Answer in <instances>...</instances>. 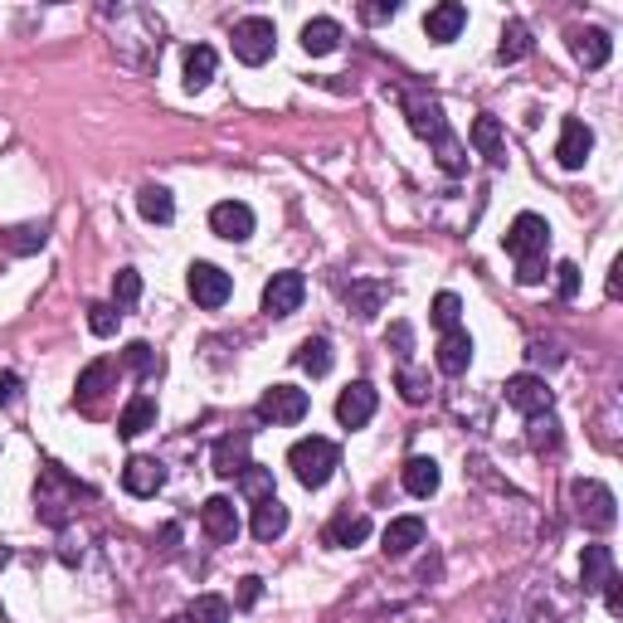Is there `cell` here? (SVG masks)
Listing matches in <instances>:
<instances>
[{
    "instance_id": "1",
    "label": "cell",
    "mask_w": 623,
    "mask_h": 623,
    "mask_svg": "<svg viewBox=\"0 0 623 623\" xmlns=\"http://www.w3.org/2000/svg\"><path fill=\"white\" fill-rule=\"evenodd\" d=\"M336 463H341V448L331 439H322V434H312V439H297L293 448H288V468H293V477L302 482V487H327L331 473H336Z\"/></svg>"
},
{
    "instance_id": "2",
    "label": "cell",
    "mask_w": 623,
    "mask_h": 623,
    "mask_svg": "<svg viewBox=\"0 0 623 623\" xmlns=\"http://www.w3.org/2000/svg\"><path fill=\"white\" fill-rule=\"evenodd\" d=\"M570 502H575V512H580V521H585L589 531H614L619 502H614V492L599 477H575L570 482Z\"/></svg>"
},
{
    "instance_id": "3",
    "label": "cell",
    "mask_w": 623,
    "mask_h": 623,
    "mask_svg": "<svg viewBox=\"0 0 623 623\" xmlns=\"http://www.w3.org/2000/svg\"><path fill=\"white\" fill-rule=\"evenodd\" d=\"M234 59L239 64H249V69H258V64H268L273 59V44H278V30H273V20H263V15H249V20H239L234 25Z\"/></svg>"
},
{
    "instance_id": "4",
    "label": "cell",
    "mask_w": 623,
    "mask_h": 623,
    "mask_svg": "<svg viewBox=\"0 0 623 623\" xmlns=\"http://www.w3.org/2000/svg\"><path fill=\"white\" fill-rule=\"evenodd\" d=\"M502 249L521 263V258H546L550 254V224L541 215H516L512 229H507V239H502Z\"/></svg>"
},
{
    "instance_id": "5",
    "label": "cell",
    "mask_w": 623,
    "mask_h": 623,
    "mask_svg": "<svg viewBox=\"0 0 623 623\" xmlns=\"http://www.w3.org/2000/svg\"><path fill=\"white\" fill-rule=\"evenodd\" d=\"M185 288L195 297V307H205V312H215L229 302L234 293V278L224 273L220 263H190V278H185Z\"/></svg>"
},
{
    "instance_id": "6",
    "label": "cell",
    "mask_w": 623,
    "mask_h": 623,
    "mask_svg": "<svg viewBox=\"0 0 623 623\" xmlns=\"http://www.w3.org/2000/svg\"><path fill=\"white\" fill-rule=\"evenodd\" d=\"M302 414H307V390H297V385H268L258 395V419L263 424H297Z\"/></svg>"
},
{
    "instance_id": "7",
    "label": "cell",
    "mask_w": 623,
    "mask_h": 623,
    "mask_svg": "<svg viewBox=\"0 0 623 623\" xmlns=\"http://www.w3.org/2000/svg\"><path fill=\"white\" fill-rule=\"evenodd\" d=\"M307 297V278L302 273H273L268 288H263V312L268 317H293Z\"/></svg>"
},
{
    "instance_id": "8",
    "label": "cell",
    "mask_w": 623,
    "mask_h": 623,
    "mask_svg": "<svg viewBox=\"0 0 623 623\" xmlns=\"http://www.w3.org/2000/svg\"><path fill=\"white\" fill-rule=\"evenodd\" d=\"M375 404H380V395H375L370 380L346 385V390L336 395V419H341V429H361V424H370V419H375Z\"/></svg>"
},
{
    "instance_id": "9",
    "label": "cell",
    "mask_w": 623,
    "mask_h": 623,
    "mask_svg": "<svg viewBox=\"0 0 623 623\" xmlns=\"http://www.w3.org/2000/svg\"><path fill=\"white\" fill-rule=\"evenodd\" d=\"M589 151H594V132H589L580 117H565V122H560V142H555V161H560L565 171H580L589 161Z\"/></svg>"
},
{
    "instance_id": "10",
    "label": "cell",
    "mask_w": 623,
    "mask_h": 623,
    "mask_svg": "<svg viewBox=\"0 0 623 623\" xmlns=\"http://www.w3.org/2000/svg\"><path fill=\"white\" fill-rule=\"evenodd\" d=\"M507 404L531 419V414H546L550 404H555V390H550L541 375H512L507 380Z\"/></svg>"
},
{
    "instance_id": "11",
    "label": "cell",
    "mask_w": 623,
    "mask_h": 623,
    "mask_svg": "<svg viewBox=\"0 0 623 623\" xmlns=\"http://www.w3.org/2000/svg\"><path fill=\"white\" fill-rule=\"evenodd\" d=\"M210 229L229 239V244H244L249 234H254V210L244 205V200H220L215 210H210Z\"/></svg>"
},
{
    "instance_id": "12",
    "label": "cell",
    "mask_w": 623,
    "mask_h": 623,
    "mask_svg": "<svg viewBox=\"0 0 623 623\" xmlns=\"http://www.w3.org/2000/svg\"><path fill=\"white\" fill-rule=\"evenodd\" d=\"M463 25H468V10L458 0H443V5H434L424 15V35L434 39V44H453V39L463 35Z\"/></svg>"
},
{
    "instance_id": "13",
    "label": "cell",
    "mask_w": 623,
    "mask_h": 623,
    "mask_svg": "<svg viewBox=\"0 0 623 623\" xmlns=\"http://www.w3.org/2000/svg\"><path fill=\"white\" fill-rule=\"evenodd\" d=\"M122 487H127L132 497H156V492L166 487V468H161L156 458H127V468H122Z\"/></svg>"
},
{
    "instance_id": "14",
    "label": "cell",
    "mask_w": 623,
    "mask_h": 623,
    "mask_svg": "<svg viewBox=\"0 0 623 623\" xmlns=\"http://www.w3.org/2000/svg\"><path fill=\"white\" fill-rule=\"evenodd\" d=\"M200 526H205V536L210 541H234L239 536V512H234V502L229 497H210L205 507H200Z\"/></svg>"
},
{
    "instance_id": "15",
    "label": "cell",
    "mask_w": 623,
    "mask_h": 623,
    "mask_svg": "<svg viewBox=\"0 0 623 623\" xmlns=\"http://www.w3.org/2000/svg\"><path fill=\"white\" fill-rule=\"evenodd\" d=\"M409 127L424 137V142H448L453 132H448V122H443V108L434 103V98H409Z\"/></svg>"
},
{
    "instance_id": "16",
    "label": "cell",
    "mask_w": 623,
    "mask_h": 623,
    "mask_svg": "<svg viewBox=\"0 0 623 623\" xmlns=\"http://www.w3.org/2000/svg\"><path fill=\"white\" fill-rule=\"evenodd\" d=\"M468 366H473V336L463 327L443 331L439 336V370L443 375H463Z\"/></svg>"
},
{
    "instance_id": "17",
    "label": "cell",
    "mask_w": 623,
    "mask_h": 623,
    "mask_svg": "<svg viewBox=\"0 0 623 623\" xmlns=\"http://www.w3.org/2000/svg\"><path fill=\"white\" fill-rule=\"evenodd\" d=\"M112 375H117V370H112V361H93V366L78 375V395H74V400H78V409H83V414H93V409H98V400L108 395Z\"/></svg>"
},
{
    "instance_id": "18",
    "label": "cell",
    "mask_w": 623,
    "mask_h": 623,
    "mask_svg": "<svg viewBox=\"0 0 623 623\" xmlns=\"http://www.w3.org/2000/svg\"><path fill=\"white\" fill-rule=\"evenodd\" d=\"M468 137H473V147L482 151L492 166H507V132H502V122H497V117H487V112H482Z\"/></svg>"
},
{
    "instance_id": "19",
    "label": "cell",
    "mask_w": 623,
    "mask_h": 623,
    "mask_svg": "<svg viewBox=\"0 0 623 623\" xmlns=\"http://www.w3.org/2000/svg\"><path fill=\"white\" fill-rule=\"evenodd\" d=\"M404 492L409 497H434L439 492V482H443V473H439V463L434 458H424V453H414L409 463H404Z\"/></svg>"
},
{
    "instance_id": "20",
    "label": "cell",
    "mask_w": 623,
    "mask_h": 623,
    "mask_svg": "<svg viewBox=\"0 0 623 623\" xmlns=\"http://www.w3.org/2000/svg\"><path fill=\"white\" fill-rule=\"evenodd\" d=\"M570 49H575V59H580L585 69H604L609 54H614V39L604 35V30H575V35H570Z\"/></svg>"
},
{
    "instance_id": "21",
    "label": "cell",
    "mask_w": 623,
    "mask_h": 623,
    "mask_svg": "<svg viewBox=\"0 0 623 623\" xmlns=\"http://www.w3.org/2000/svg\"><path fill=\"white\" fill-rule=\"evenodd\" d=\"M609 575H614V550L585 546V555H580V585H585V594H599Z\"/></svg>"
},
{
    "instance_id": "22",
    "label": "cell",
    "mask_w": 623,
    "mask_h": 623,
    "mask_svg": "<svg viewBox=\"0 0 623 623\" xmlns=\"http://www.w3.org/2000/svg\"><path fill=\"white\" fill-rule=\"evenodd\" d=\"M249 531H254L258 541H278V536L288 531V507H283L278 497L254 502V521H249Z\"/></svg>"
},
{
    "instance_id": "23",
    "label": "cell",
    "mask_w": 623,
    "mask_h": 623,
    "mask_svg": "<svg viewBox=\"0 0 623 623\" xmlns=\"http://www.w3.org/2000/svg\"><path fill=\"white\" fill-rule=\"evenodd\" d=\"M151 424H156V400H151V395H137V400H127V409L117 414V439H137V434H147Z\"/></svg>"
},
{
    "instance_id": "24",
    "label": "cell",
    "mask_w": 623,
    "mask_h": 623,
    "mask_svg": "<svg viewBox=\"0 0 623 623\" xmlns=\"http://www.w3.org/2000/svg\"><path fill=\"white\" fill-rule=\"evenodd\" d=\"M380 541H385V555H409V550L424 541V521L419 516H395Z\"/></svg>"
},
{
    "instance_id": "25",
    "label": "cell",
    "mask_w": 623,
    "mask_h": 623,
    "mask_svg": "<svg viewBox=\"0 0 623 623\" xmlns=\"http://www.w3.org/2000/svg\"><path fill=\"white\" fill-rule=\"evenodd\" d=\"M249 468V434H229L215 443V473L220 477H239Z\"/></svg>"
},
{
    "instance_id": "26",
    "label": "cell",
    "mask_w": 623,
    "mask_h": 623,
    "mask_svg": "<svg viewBox=\"0 0 623 623\" xmlns=\"http://www.w3.org/2000/svg\"><path fill=\"white\" fill-rule=\"evenodd\" d=\"M215 49L210 44H195V49H185V88L190 93H200V88H210V78H215Z\"/></svg>"
},
{
    "instance_id": "27",
    "label": "cell",
    "mask_w": 623,
    "mask_h": 623,
    "mask_svg": "<svg viewBox=\"0 0 623 623\" xmlns=\"http://www.w3.org/2000/svg\"><path fill=\"white\" fill-rule=\"evenodd\" d=\"M137 210H142L151 224H171V220H176V200H171V190H166V185H142V190H137Z\"/></svg>"
},
{
    "instance_id": "28",
    "label": "cell",
    "mask_w": 623,
    "mask_h": 623,
    "mask_svg": "<svg viewBox=\"0 0 623 623\" xmlns=\"http://www.w3.org/2000/svg\"><path fill=\"white\" fill-rule=\"evenodd\" d=\"M366 536H370V516L366 512H356V516L341 512L327 526V546H361Z\"/></svg>"
},
{
    "instance_id": "29",
    "label": "cell",
    "mask_w": 623,
    "mask_h": 623,
    "mask_svg": "<svg viewBox=\"0 0 623 623\" xmlns=\"http://www.w3.org/2000/svg\"><path fill=\"white\" fill-rule=\"evenodd\" d=\"M293 361H297L302 370H307L312 380H322V375L331 370V361H336V356H331V341H327V336H307V341L297 346Z\"/></svg>"
},
{
    "instance_id": "30",
    "label": "cell",
    "mask_w": 623,
    "mask_h": 623,
    "mask_svg": "<svg viewBox=\"0 0 623 623\" xmlns=\"http://www.w3.org/2000/svg\"><path fill=\"white\" fill-rule=\"evenodd\" d=\"M336 44H341V25H336V20L317 15V20L302 25V49H307V54H331Z\"/></svg>"
},
{
    "instance_id": "31",
    "label": "cell",
    "mask_w": 623,
    "mask_h": 623,
    "mask_svg": "<svg viewBox=\"0 0 623 623\" xmlns=\"http://www.w3.org/2000/svg\"><path fill=\"white\" fill-rule=\"evenodd\" d=\"M44 239H49V229H44V224H10V229H5V234H0V244H5V249H10V254H39V249H44Z\"/></svg>"
},
{
    "instance_id": "32",
    "label": "cell",
    "mask_w": 623,
    "mask_h": 623,
    "mask_svg": "<svg viewBox=\"0 0 623 623\" xmlns=\"http://www.w3.org/2000/svg\"><path fill=\"white\" fill-rule=\"evenodd\" d=\"M385 297H390V288H385V283H351V288H346V302H351V312H356V317H375V312H380V307H385Z\"/></svg>"
},
{
    "instance_id": "33",
    "label": "cell",
    "mask_w": 623,
    "mask_h": 623,
    "mask_svg": "<svg viewBox=\"0 0 623 623\" xmlns=\"http://www.w3.org/2000/svg\"><path fill=\"white\" fill-rule=\"evenodd\" d=\"M531 54V30L521 25V20H507L502 25V44H497V59L502 64H516V59H526Z\"/></svg>"
},
{
    "instance_id": "34",
    "label": "cell",
    "mask_w": 623,
    "mask_h": 623,
    "mask_svg": "<svg viewBox=\"0 0 623 623\" xmlns=\"http://www.w3.org/2000/svg\"><path fill=\"white\" fill-rule=\"evenodd\" d=\"M526 439H531V448H536V453H555V448H560V424H555V414H531V419H526Z\"/></svg>"
},
{
    "instance_id": "35",
    "label": "cell",
    "mask_w": 623,
    "mask_h": 623,
    "mask_svg": "<svg viewBox=\"0 0 623 623\" xmlns=\"http://www.w3.org/2000/svg\"><path fill=\"white\" fill-rule=\"evenodd\" d=\"M137 297H142V273L137 268H117V278H112V307L127 312Z\"/></svg>"
},
{
    "instance_id": "36",
    "label": "cell",
    "mask_w": 623,
    "mask_h": 623,
    "mask_svg": "<svg viewBox=\"0 0 623 623\" xmlns=\"http://www.w3.org/2000/svg\"><path fill=\"white\" fill-rule=\"evenodd\" d=\"M239 492H244L249 502H263V497H273V473H268V468H258V463H249V468L239 473Z\"/></svg>"
},
{
    "instance_id": "37",
    "label": "cell",
    "mask_w": 623,
    "mask_h": 623,
    "mask_svg": "<svg viewBox=\"0 0 623 623\" xmlns=\"http://www.w3.org/2000/svg\"><path fill=\"white\" fill-rule=\"evenodd\" d=\"M122 366L132 370V375H142V380H151V375H156V366H161V361H156V351H151L147 341H132V346L122 351Z\"/></svg>"
},
{
    "instance_id": "38",
    "label": "cell",
    "mask_w": 623,
    "mask_h": 623,
    "mask_svg": "<svg viewBox=\"0 0 623 623\" xmlns=\"http://www.w3.org/2000/svg\"><path fill=\"white\" fill-rule=\"evenodd\" d=\"M190 623H229V599L220 594H200L190 604Z\"/></svg>"
},
{
    "instance_id": "39",
    "label": "cell",
    "mask_w": 623,
    "mask_h": 623,
    "mask_svg": "<svg viewBox=\"0 0 623 623\" xmlns=\"http://www.w3.org/2000/svg\"><path fill=\"white\" fill-rule=\"evenodd\" d=\"M429 317H434V327H439V331L458 327V317H463V302H458V293H439V297H434Z\"/></svg>"
},
{
    "instance_id": "40",
    "label": "cell",
    "mask_w": 623,
    "mask_h": 623,
    "mask_svg": "<svg viewBox=\"0 0 623 623\" xmlns=\"http://www.w3.org/2000/svg\"><path fill=\"white\" fill-rule=\"evenodd\" d=\"M117 322H122V312H117L112 302H93V307H88V327H93V336H112Z\"/></svg>"
},
{
    "instance_id": "41",
    "label": "cell",
    "mask_w": 623,
    "mask_h": 623,
    "mask_svg": "<svg viewBox=\"0 0 623 623\" xmlns=\"http://www.w3.org/2000/svg\"><path fill=\"white\" fill-rule=\"evenodd\" d=\"M550 273H555V293L565 297V302L580 297V263H555Z\"/></svg>"
},
{
    "instance_id": "42",
    "label": "cell",
    "mask_w": 623,
    "mask_h": 623,
    "mask_svg": "<svg viewBox=\"0 0 623 623\" xmlns=\"http://www.w3.org/2000/svg\"><path fill=\"white\" fill-rule=\"evenodd\" d=\"M546 273H550V258H521V263H516V283H521V288L546 283Z\"/></svg>"
},
{
    "instance_id": "43",
    "label": "cell",
    "mask_w": 623,
    "mask_h": 623,
    "mask_svg": "<svg viewBox=\"0 0 623 623\" xmlns=\"http://www.w3.org/2000/svg\"><path fill=\"white\" fill-rule=\"evenodd\" d=\"M400 395H404V404H424V395H429V380H424L419 370H400Z\"/></svg>"
},
{
    "instance_id": "44",
    "label": "cell",
    "mask_w": 623,
    "mask_h": 623,
    "mask_svg": "<svg viewBox=\"0 0 623 623\" xmlns=\"http://www.w3.org/2000/svg\"><path fill=\"white\" fill-rule=\"evenodd\" d=\"M258 594H263V580H258V575H244V580H239V599H234V604H239V609H254Z\"/></svg>"
},
{
    "instance_id": "45",
    "label": "cell",
    "mask_w": 623,
    "mask_h": 623,
    "mask_svg": "<svg viewBox=\"0 0 623 623\" xmlns=\"http://www.w3.org/2000/svg\"><path fill=\"white\" fill-rule=\"evenodd\" d=\"M604 604H609V614H614V619H623V580H619V575H609V580H604Z\"/></svg>"
},
{
    "instance_id": "46",
    "label": "cell",
    "mask_w": 623,
    "mask_h": 623,
    "mask_svg": "<svg viewBox=\"0 0 623 623\" xmlns=\"http://www.w3.org/2000/svg\"><path fill=\"white\" fill-rule=\"evenodd\" d=\"M385 346H395L400 356H409V346H414V331L404 327V322H395V327L385 331Z\"/></svg>"
},
{
    "instance_id": "47",
    "label": "cell",
    "mask_w": 623,
    "mask_h": 623,
    "mask_svg": "<svg viewBox=\"0 0 623 623\" xmlns=\"http://www.w3.org/2000/svg\"><path fill=\"white\" fill-rule=\"evenodd\" d=\"M395 10H400L395 0H375V5H361V20H370V25H375V20H390Z\"/></svg>"
},
{
    "instance_id": "48",
    "label": "cell",
    "mask_w": 623,
    "mask_h": 623,
    "mask_svg": "<svg viewBox=\"0 0 623 623\" xmlns=\"http://www.w3.org/2000/svg\"><path fill=\"white\" fill-rule=\"evenodd\" d=\"M20 395V375L15 370H0V404H10Z\"/></svg>"
},
{
    "instance_id": "49",
    "label": "cell",
    "mask_w": 623,
    "mask_h": 623,
    "mask_svg": "<svg viewBox=\"0 0 623 623\" xmlns=\"http://www.w3.org/2000/svg\"><path fill=\"white\" fill-rule=\"evenodd\" d=\"M176 541H181V526H166V531H161V546L171 550V546H176Z\"/></svg>"
}]
</instances>
